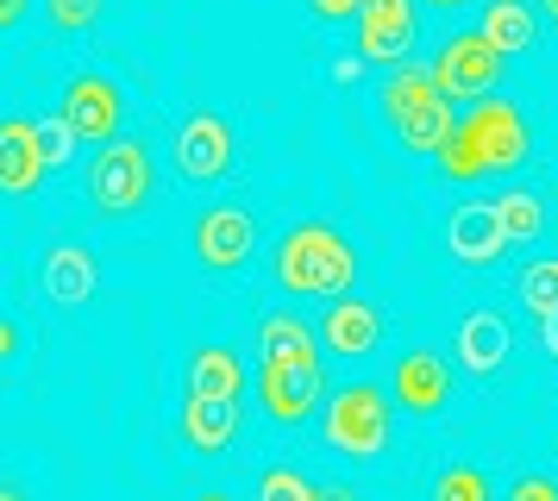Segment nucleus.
<instances>
[{"instance_id":"15","label":"nucleus","mask_w":558,"mask_h":501,"mask_svg":"<svg viewBox=\"0 0 558 501\" xmlns=\"http://www.w3.org/2000/svg\"><path fill=\"white\" fill-rule=\"evenodd\" d=\"M38 175H45V157H38L32 120H0V195H32Z\"/></svg>"},{"instance_id":"13","label":"nucleus","mask_w":558,"mask_h":501,"mask_svg":"<svg viewBox=\"0 0 558 501\" xmlns=\"http://www.w3.org/2000/svg\"><path fill=\"white\" fill-rule=\"evenodd\" d=\"M320 339H327L332 357H364V351H377L383 339V314L371 301H332L327 307V326H320Z\"/></svg>"},{"instance_id":"29","label":"nucleus","mask_w":558,"mask_h":501,"mask_svg":"<svg viewBox=\"0 0 558 501\" xmlns=\"http://www.w3.org/2000/svg\"><path fill=\"white\" fill-rule=\"evenodd\" d=\"M357 7H364V0H307V13H314V20H352Z\"/></svg>"},{"instance_id":"33","label":"nucleus","mask_w":558,"mask_h":501,"mask_svg":"<svg viewBox=\"0 0 558 501\" xmlns=\"http://www.w3.org/2000/svg\"><path fill=\"white\" fill-rule=\"evenodd\" d=\"M539 326H546V351H553V357H558V307H553V314H546V320H539Z\"/></svg>"},{"instance_id":"17","label":"nucleus","mask_w":558,"mask_h":501,"mask_svg":"<svg viewBox=\"0 0 558 501\" xmlns=\"http://www.w3.org/2000/svg\"><path fill=\"white\" fill-rule=\"evenodd\" d=\"M38 282H45V295H51L57 307H82V301L95 295V257L82 245H57L51 257H45Z\"/></svg>"},{"instance_id":"25","label":"nucleus","mask_w":558,"mask_h":501,"mask_svg":"<svg viewBox=\"0 0 558 501\" xmlns=\"http://www.w3.org/2000/svg\"><path fill=\"white\" fill-rule=\"evenodd\" d=\"M257 501H314V482H307L302 471L277 464V471H264V476H257Z\"/></svg>"},{"instance_id":"3","label":"nucleus","mask_w":558,"mask_h":501,"mask_svg":"<svg viewBox=\"0 0 558 501\" xmlns=\"http://www.w3.org/2000/svg\"><path fill=\"white\" fill-rule=\"evenodd\" d=\"M88 200L101 220L145 207L151 200V145L145 138H107V150H95V163H88Z\"/></svg>"},{"instance_id":"26","label":"nucleus","mask_w":558,"mask_h":501,"mask_svg":"<svg viewBox=\"0 0 558 501\" xmlns=\"http://www.w3.org/2000/svg\"><path fill=\"white\" fill-rule=\"evenodd\" d=\"M32 138H38V157H45V170H63L70 163V150H76V132H70V120H38L32 125Z\"/></svg>"},{"instance_id":"28","label":"nucleus","mask_w":558,"mask_h":501,"mask_svg":"<svg viewBox=\"0 0 558 501\" xmlns=\"http://www.w3.org/2000/svg\"><path fill=\"white\" fill-rule=\"evenodd\" d=\"M508 501H558V482L553 476H514L508 482Z\"/></svg>"},{"instance_id":"27","label":"nucleus","mask_w":558,"mask_h":501,"mask_svg":"<svg viewBox=\"0 0 558 501\" xmlns=\"http://www.w3.org/2000/svg\"><path fill=\"white\" fill-rule=\"evenodd\" d=\"M107 0H45V20L57 25V32H88V25L101 20Z\"/></svg>"},{"instance_id":"30","label":"nucleus","mask_w":558,"mask_h":501,"mask_svg":"<svg viewBox=\"0 0 558 501\" xmlns=\"http://www.w3.org/2000/svg\"><path fill=\"white\" fill-rule=\"evenodd\" d=\"M26 7L32 0H0V32H13V25L26 20Z\"/></svg>"},{"instance_id":"23","label":"nucleus","mask_w":558,"mask_h":501,"mask_svg":"<svg viewBox=\"0 0 558 501\" xmlns=\"http://www.w3.org/2000/svg\"><path fill=\"white\" fill-rule=\"evenodd\" d=\"M521 301H527V314H553L558 307V257H539V264H527L521 270Z\"/></svg>"},{"instance_id":"1","label":"nucleus","mask_w":558,"mask_h":501,"mask_svg":"<svg viewBox=\"0 0 558 501\" xmlns=\"http://www.w3.org/2000/svg\"><path fill=\"white\" fill-rule=\"evenodd\" d=\"M533 157V132L514 100H477L464 120H452L446 145L433 150V163L446 182H477V175H508Z\"/></svg>"},{"instance_id":"21","label":"nucleus","mask_w":558,"mask_h":501,"mask_svg":"<svg viewBox=\"0 0 558 501\" xmlns=\"http://www.w3.org/2000/svg\"><path fill=\"white\" fill-rule=\"evenodd\" d=\"M245 389V370L227 345H202L189 357V395H207V401H239Z\"/></svg>"},{"instance_id":"19","label":"nucleus","mask_w":558,"mask_h":501,"mask_svg":"<svg viewBox=\"0 0 558 501\" xmlns=\"http://www.w3.org/2000/svg\"><path fill=\"white\" fill-rule=\"evenodd\" d=\"M389 132L402 138V150H421V157H433V150L446 145V132H452V100H446V95L414 100L408 113H396V120H389Z\"/></svg>"},{"instance_id":"10","label":"nucleus","mask_w":558,"mask_h":501,"mask_svg":"<svg viewBox=\"0 0 558 501\" xmlns=\"http://www.w3.org/2000/svg\"><path fill=\"white\" fill-rule=\"evenodd\" d=\"M257 401L277 426H302L320 401V370H302V364H257Z\"/></svg>"},{"instance_id":"7","label":"nucleus","mask_w":558,"mask_h":501,"mask_svg":"<svg viewBox=\"0 0 558 501\" xmlns=\"http://www.w3.org/2000/svg\"><path fill=\"white\" fill-rule=\"evenodd\" d=\"M414 32H421V20H414V0H364L357 7V57L364 63H402L408 50H414Z\"/></svg>"},{"instance_id":"37","label":"nucleus","mask_w":558,"mask_h":501,"mask_svg":"<svg viewBox=\"0 0 558 501\" xmlns=\"http://www.w3.org/2000/svg\"><path fill=\"white\" fill-rule=\"evenodd\" d=\"M546 20H553V25H558V0H546Z\"/></svg>"},{"instance_id":"4","label":"nucleus","mask_w":558,"mask_h":501,"mask_svg":"<svg viewBox=\"0 0 558 501\" xmlns=\"http://www.w3.org/2000/svg\"><path fill=\"white\" fill-rule=\"evenodd\" d=\"M327 445L339 457H357V464H371L389 445V395L377 382H345L327 401Z\"/></svg>"},{"instance_id":"12","label":"nucleus","mask_w":558,"mask_h":501,"mask_svg":"<svg viewBox=\"0 0 558 501\" xmlns=\"http://www.w3.org/2000/svg\"><path fill=\"white\" fill-rule=\"evenodd\" d=\"M446 239H452V257L458 264H496L508 250V232H502V213H496V200H471V207H458L452 225H446Z\"/></svg>"},{"instance_id":"9","label":"nucleus","mask_w":558,"mask_h":501,"mask_svg":"<svg viewBox=\"0 0 558 501\" xmlns=\"http://www.w3.org/2000/svg\"><path fill=\"white\" fill-rule=\"evenodd\" d=\"M257 232H252V213L245 207H207L202 220H195V264L214 276L239 270L245 257H252Z\"/></svg>"},{"instance_id":"20","label":"nucleus","mask_w":558,"mask_h":501,"mask_svg":"<svg viewBox=\"0 0 558 501\" xmlns=\"http://www.w3.org/2000/svg\"><path fill=\"white\" fill-rule=\"evenodd\" d=\"M477 32H483V45L496 50V57L533 50V38H539V25H533V7H527V0H489Z\"/></svg>"},{"instance_id":"24","label":"nucleus","mask_w":558,"mask_h":501,"mask_svg":"<svg viewBox=\"0 0 558 501\" xmlns=\"http://www.w3.org/2000/svg\"><path fill=\"white\" fill-rule=\"evenodd\" d=\"M433 501H496V496H489V476L477 464H446L439 482H433Z\"/></svg>"},{"instance_id":"5","label":"nucleus","mask_w":558,"mask_h":501,"mask_svg":"<svg viewBox=\"0 0 558 501\" xmlns=\"http://www.w3.org/2000/svg\"><path fill=\"white\" fill-rule=\"evenodd\" d=\"M496 75H502V57L483 45V32H452L446 45L433 50L427 82L446 100H471V95H489V88H496Z\"/></svg>"},{"instance_id":"22","label":"nucleus","mask_w":558,"mask_h":501,"mask_svg":"<svg viewBox=\"0 0 558 501\" xmlns=\"http://www.w3.org/2000/svg\"><path fill=\"white\" fill-rule=\"evenodd\" d=\"M496 213H502L508 245H521V239H539V232H546V200L533 195V188H508V195L496 200Z\"/></svg>"},{"instance_id":"31","label":"nucleus","mask_w":558,"mask_h":501,"mask_svg":"<svg viewBox=\"0 0 558 501\" xmlns=\"http://www.w3.org/2000/svg\"><path fill=\"white\" fill-rule=\"evenodd\" d=\"M314 501H357V489H345V482H314Z\"/></svg>"},{"instance_id":"32","label":"nucleus","mask_w":558,"mask_h":501,"mask_svg":"<svg viewBox=\"0 0 558 501\" xmlns=\"http://www.w3.org/2000/svg\"><path fill=\"white\" fill-rule=\"evenodd\" d=\"M13 345H20V326H13V320H0V364L13 357Z\"/></svg>"},{"instance_id":"11","label":"nucleus","mask_w":558,"mask_h":501,"mask_svg":"<svg viewBox=\"0 0 558 501\" xmlns=\"http://www.w3.org/2000/svg\"><path fill=\"white\" fill-rule=\"evenodd\" d=\"M389 389H396V401L408 414H439L446 395H452V364L439 351H408L396 364V376H389Z\"/></svg>"},{"instance_id":"35","label":"nucleus","mask_w":558,"mask_h":501,"mask_svg":"<svg viewBox=\"0 0 558 501\" xmlns=\"http://www.w3.org/2000/svg\"><path fill=\"white\" fill-rule=\"evenodd\" d=\"M427 7H439V13H458V7H464V0H427Z\"/></svg>"},{"instance_id":"34","label":"nucleus","mask_w":558,"mask_h":501,"mask_svg":"<svg viewBox=\"0 0 558 501\" xmlns=\"http://www.w3.org/2000/svg\"><path fill=\"white\" fill-rule=\"evenodd\" d=\"M0 501H26V489L20 482H0Z\"/></svg>"},{"instance_id":"18","label":"nucleus","mask_w":558,"mask_h":501,"mask_svg":"<svg viewBox=\"0 0 558 501\" xmlns=\"http://www.w3.org/2000/svg\"><path fill=\"white\" fill-rule=\"evenodd\" d=\"M257 364H302V370H320V351H314V332H307L295 314H264L257 320Z\"/></svg>"},{"instance_id":"2","label":"nucleus","mask_w":558,"mask_h":501,"mask_svg":"<svg viewBox=\"0 0 558 501\" xmlns=\"http://www.w3.org/2000/svg\"><path fill=\"white\" fill-rule=\"evenodd\" d=\"M352 276H357V250L345 245L339 225L302 220L277 239V289L282 295L339 301V295H352Z\"/></svg>"},{"instance_id":"36","label":"nucleus","mask_w":558,"mask_h":501,"mask_svg":"<svg viewBox=\"0 0 558 501\" xmlns=\"http://www.w3.org/2000/svg\"><path fill=\"white\" fill-rule=\"evenodd\" d=\"M195 501H232V496H220V489H207V496H195Z\"/></svg>"},{"instance_id":"14","label":"nucleus","mask_w":558,"mask_h":501,"mask_svg":"<svg viewBox=\"0 0 558 501\" xmlns=\"http://www.w3.org/2000/svg\"><path fill=\"white\" fill-rule=\"evenodd\" d=\"M182 439H189V451H227L232 439H239V401H207V395H189L182 401Z\"/></svg>"},{"instance_id":"16","label":"nucleus","mask_w":558,"mask_h":501,"mask_svg":"<svg viewBox=\"0 0 558 501\" xmlns=\"http://www.w3.org/2000/svg\"><path fill=\"white\" fill-rule=\"evenodd\" d=\"M502 357H508V320L502 314H464V320H458V364L471 376L502 370Z\"/></svg>"},{"instance_id":"6","label":"nucleus","mask_w":558,"mask_h":501,"mask_svg":"<svg viewBox=\"0 0 558 501\" xmlns=\"http://www.w3.org/2000/svg\"><path fill=\"white\" fill-rule=\"evenodd\" d=\"M232 157H239V145H232V125L220 113L202 107V113H189L177 125V170L189 182H220V175H232Z\"/></svg>"},{"instance_id":"8","label":"nucleus","mask_w":558,"mask_h":501,"mask_svg":"<svg viewBox=\"0 0 558 501\" xmlns=\"http://www.w3.org/2000/svg\"><path fill=\"white\" fill-rule=\"evenodd\" d=\"M120 113H126V100H120V88L107 82V75H70V88H63V120H70V132L76 138H88V145H107V138H120Z\"/></svg>"}]
</instances>
